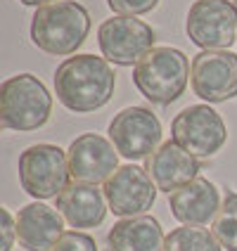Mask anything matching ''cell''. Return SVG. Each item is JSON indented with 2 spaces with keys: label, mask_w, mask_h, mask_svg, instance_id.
Wrapping results in <instances>:
<instances>
[{
  "label": "cell",
  "mask_w": 237,
  "mask_h": 251,
  "mask_svg": "<svg viewBox=\"0 0 237 251\" xmlns=\"http://www.w3.org/2000/svg\"><path fill=\"white\" fill-rule=\"evenodd\" d=\"M164 251H223V247L207 227L185 225L168 232Z\"/></svg>",
  "instance_id": "cell-18"
},
{
  "label": "cell",
  "mask_w": 237,
  "mask_h": 251,
  "mask_svg": "<svg viewBox=\"0 0 237 251\" xmlns=\"http://www.w3.org/2000/svg\"><path fill=\"white\" fill-rule=\"evenodd\" d=\"M185 31L202 50H228L237 43V7L233 0H195L187 10Z\"/></svg>",
  "instance_id": "cell-8"
},
{
  "label": "cell",
  "mask_w": 237,
  "mask_h": 251,
  "mask_svg": "<svg viewBox=\"0 0 237 251\" xmlns=\"http://www.w3.org/2000/svg\"><path fill=\"white\" fill-rule=\"evenodd\" d=\"M213 237L228 251H237V192H228L211 225Z\"/></svg>",
  "instance_id": "cell-19"
},
{
  "label": "cell",
  "mask_w": 237,
  "mask_h": 251,
  "mask_svg": "<svg viewBox=\"0 0 237 251\" xmlns=\"http://www.w3.org/2000/svg\"><path fill=\"white\" fill-rule=\"evenodd\" d=\"M109 251H164L166 237L157 218L138 216L124 218L107 232Z\"/></svg>",
  "instance_id": "cell-17"
},
{
  "label": "cell",
  "mask_w": 237,
  "mask_h": 251,
  "mask_svg": "<svg viewBox=\"0 0 237 251\" xmlns=\"http://www.w3.org/2000/svg\"><path fill=\"white\" fill-rule=\"evenodd\" d=\"M57 211L71 227H79V230L98 227L107 216L105 190H100L98 185H88V182H71L57 197Z\"/></svg>",
  "instance_id": "cell-16"
},
{
  "label": "cell",
  "mask_w": 237,
  "mask_h": 251,
  "mask_svg": "<svg viewBox=\"0 0 237 251\" xmlns=\"http://www.w3.org/2000/svg\"><path fill=\"white\" fill-rule=\"evenodd\" d=\"M107 5H109L116 14L138 17V14L152 12L154 7L159 5V0H107Z\"/></svg>",
  "instance_id": "cell-21"
},
{
  "label": "cell",
  "mask_w": 237,
  "mask_h": 251,
  "mask_svg": "<svg viewBox=\"0 0 237 251\" xmlns=\"http://www.w3.org/2000/svg\"><path fill=\"white\" fill-rule=\"evenodd\" d=\"M168 206L173 218L181 221L183 225L202 227L207 223H213V218L221 211L218 187L207 178H195L192 182L168 195Z\"/></svg>",
  "instance_id": "cell-14"
},
{
  "label": "cell",
  "mask_w": 237,
  "mask_h": 251,
  "mask_svg": "<svg viewBox=\"0 0 237 251\" xmlns=\"http://www.w3.org/2000/svg\"><path fill=\"white\" fill-rule=\"evenodd\" d=\"M145 171L150 173L157 190L171 195V192L181 190L183 185L199 178L197 176L199 173V161H197V156L185 152L178 142L168 140L157 152H152L145 159Z\"/></svg>",
  "instance_id": "cell-13"
},
{
  "label": "cell",
  "mask_w": 237,
  "mask_h": 251,
  "mask_svg": "<svg viewBox=\"0 0 237 251\" xmlns=\"http://www.w3.org/2000/svg\"><path fill=\"white\" fill-rule=\"evenodd\" d=\"M233 5H235V7H237V0H233Z\"/></svg>",
  "instance_id": "cell-24"
},
{
  "label": "cell",
  "mask_w": 237,
  "mask_h": 251,
  "mask_svg": "<svg viewBox=\"0 0 237 251\" xmlns=\"http://www.w3.org/2000/svg\"><path fill=\"white\" fill-rule=\"evenodd\" d=\"M90 33V14L76 0H57L36 10L31 19L33 45L55 57L74 55Z\"/></svg>",
  "instance_id": "cell-2"
},
{
  "label": "cell",
  "mask_w": 237,
  "mask_h": 251,
  "mask_svg": "<svg viewBox=\"0 0 237 251\" xmlns=\"http://www.w3.org/2000/svg\"><path fill=\"white\" fill-rule=\"evenodd\" d=\"M116 74L105 57L76 55L64 59L55 71L57 100L76 114L102 109L114 95Z\"/></svg>",
  "instance_id": "cell-1"
},
{
  "label": "cell",
  "mask_w": 237,
  "mask_h": 251,
  "mask_svg": "<svg viewBox=\"0 0 237 251\" xmlns=\"http://www.w3.org/2000/svg\"><path fill=\"white\" fill-rule=\"evenodd\" d=\"M171 138L197 159H209L221 152L228 140V128L221 114L213 112L209 104H192L171 121Z\"/></svg>",
  "instance_id": "cell-7"
},
{
  "label": "cell",
  "mask_w": 237,
  "mask_h": 251,
  "mask_svg": "<svg viewBox=\"0 0 237 251\" xmlns=\"http://www.w3.org/2000/svg\"><path fill=\"white\" fill-rule=\"evenodd\" d=\"M192 90L209 104L237 98V55L230 50H202L192 59Z\"/></svg>",
  "instance_id": "cell-10"
},
{
  "label": "cell",
  "mask_w": 237,
  "mask_h": 251,
  "mask_svg": "<svg viewBox=\"0 0 237 251\" xmlns=\"http://www.w3.org/2000/svg\"><path fill=\"white\" fill-rule=\"evenodd\" d=\"M53 95L33 74H17L0 85V124L7 130H36L48 124Z\"/></svg>",
  "instance_id": "cell-4"
},
{
  "label": "cell",
  "mask_w": 237,
  "mask_h": 251,
  "mask_svg": "<svg viewBox=\"0 0 237 251\" xmlns=\"http://www.w3.org/2000/svg\"><path fill=\"white\" fill-rule=\"evenodd\" d=\"M154 28L145 24L142 19L116 14L112 19H105L98 28L100 52L107 62L119 67H133L138 64L147 52L154 50Z\"/></svg>",
  "instance_id": "cell-6"
},
{
  "label": "cell",
  "mask_w": 237,
  "mask_h": 251,
  "mask_svg": "<svg viewBox=\"0 0 237 251\" xmlns=\"http://www.w3.org/2000/svg\"><path fill=\"white\" fill-rule=\"evenodd\" d=\"M0 216H2V244H0V251H10L14 244V237H17V218H12V213L7 209H0Z\"/></svg>",
  "instance_id": "cell-22"
},
{
  "label": "cell",
  "mask_w": 237,
  "mask_h": 251,
  "mask_svg": "<svg viewBox=\"0 0 237 251\" xmlns=\"http://www.w3.org/2000/svg\"><path fill=\"white\" fill-rule=\"evenodd\" d=\"M105 197L114 216L138 218L154 206L157 185L142 166L126 164L116 168L112 178L105 182Z\"/></svg>",
  "instance_id": "cell-11"
},
{
  "label": "cell",
  "mask_w": 237,
  "mask_h": 251,
  "mask_svg": "<svg viewBox=\"0 0 237 251\" xmlns=\"http://www.w3.org/2000/svg\"><path fill=\"white\" fill-rule=\"evenodd\" d=\"M22 5L26 7H43V5H50V2H57V0H19Z\"/></svg>",
  "instance_id": "cell-23"
},
{
  "label": "cell",
  "mask_w": 237,
  "mask_h": 251,
  "mask_svg": "<svg viewBox=\"0 0 237 251\" xmlns=\"http://www.w3.org/2000/svg\"><path fill=\"white\" fill-rule=\"evenodd\" d=\"M190 62L178 48H154L133 69V83L142 98L166 107L181 98L190 81Z\"/></svg>",
  "instance_id": "cell-3"
},
{
  "label": "cell",
  "mask_w": 237,
  "mask_h": 251,
  "mask_svg": "<svg viewBox=\"0 0 237 251\" xmlns=\"http://www.w3.org/2000/svg\"><path fill=\"white\" fill-rule=\"evenodd\" d=\"M53 251H98V244H95V239L90 235L71 230V232H64L62 237L57 239Z\"/></svg>",
  "instance_id": "cell-20"
},
{
  "label": "cell",
  "mask_w": 237,
  "mask_h": 251,
  "mask_svg": "<svg viewBox=\"0 0 237 251\" xmlns=\"http://www.w3.org/2000/svg\"><path fill=\"white\" fill-rule=\"evenodd\" d=\"M64 235L62 213L43 201L26 204L17 213V239L26 251H53Z\"/></svg>",
  "instance_id": "cell-15"
},
{
  "label": "cell",
  "mask_w": 237,
  "mask_h": 251,
  "mask_svg": "<svg viewBox=\"0 0 237 251\" xmlns=\"http://www.w3.org/2000/svg\"><path fill=\"white\" fill-rule=\"evenodd\" d=\"M69 159L57 145H31L19 154V182L33 199H53L69 187Z\"/></svg>",
  "instance_id": "cell-5"
},
{
  "label": "cell",
  "mask_w": 237,
  "mask_h": 251,
  "mask_svg": "<svg viewBox=\"0 0 237 251\" xmlns=\"http://www.w3.org/2000/svg\"><path fill=\"white\" fill-rule=\"evenodd\" d=\"M71 178L76 182L98 185L107 182L119 168L116 147L98 133H83L74 140L67 150Z\"/></svg>",
  "instance_id": "cell-12"
},
{
  "label": "cell",
  "mask_w": 237,
  "mask_h": 251,
  "mask_svg": "<svg viewBox=\"0 0 237 251\" xmlns=\"http://www.w3.org/2000/svg\"><path fill=\"white\" fill-rule=\"evenodd\" d=\"M109 140L126 159H147L161 147V124L147 107H126L109 124Z\"/></svg>",
  "instance_id": "cell-9"
}]
</instances>
